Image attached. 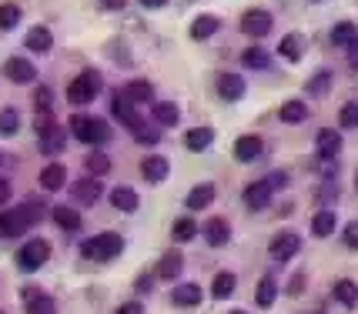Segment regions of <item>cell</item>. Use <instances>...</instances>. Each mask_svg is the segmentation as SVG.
Wrapping results in <instances>:
<instances>
[{"label": "cell", "instance_id": "17", "mask_svg": "<svg viewBox=\"0 0 358 314\" xmlns=\"http://www.w3.org/2000/svg\"><path fill=\"white\" fill-rule=\"evenodd\" d=\"M181 267H185V254L168 251L157 261V278H161V281H174V278L181 274Z\"/></svg>", "mask_w": 358, "mask_h": 314}, {"label": "cell", "instance_id": "26", "mask_svg": "<svg viewBox=\"0 0 358 314\" xmlns=\"http://www.w3.org/2000/svg\"><path fill=\"white\" fill-rule=\"evenodd\" d=\"M171 301L181 304V308H194V304H201V287L198 284H181V287H174Z\"/></svg>", "mask_w": 358, "mask_h": 314}, {"label": "cell", "instance_id": "38", "mask_svg": "<svg viewBox=\"0 0 358 314\" xmlns=\"http://www.w3.org/2000/svg\"><path fill=\"white\" fill-rule=\"evenodd\" d=\"M20 130V114L14 107H3L0 110V137H14Z\"/></svg>", "mask_w": 358, "mask_h": 314}, {"label": "cell", "instance_id": "56", "mask_svg": "<svg viewBox=\"0 0 358 314\" xmlns=\"http://www.w3.org/2000/svg\"><path fill=\"white\" fill-rule=\"evenodd\" d=\"M231 314H245V311H231Z\"/></svg>", "mask_w": 358, "mask_h": 314}, {"label": "cell", "instance_id": "31", "mask_svg": "<svg viewBox=\"0 0 358 314\" xmlns=\"http://www.w3.org/2000/svg\"><path fill=\"white\" fill-rule=\"evenodd\" d=\"M335 224H338L335 211H318V214L312 218V234L315 237H328L331 231H335Z\"/></svg>", "mask_w": 358, "mask_h": 314}, {"label": "cell", "instance_id": "29", "mask_svg": "<svg viewBox=\"0 0 358 314\" xmlns=\"http://www.w3.org/2000/svg\"><path fill=\"white\" fill-rule=\"evenodd\" d=\"M278 114H281L285 124H301V121H308V107H305L301 100H285Z\"/></svg>", "mask_w": 358, "mask_h": 314}, {"label": "cell", "instance_id": "12", "mask_svg": "<svg viewBox=\"0 0 358 314\" xmlns=\"http://www.w3.org/2000/svg\"><path fill=\"white\" fill-rule=\"evenodd\" d=\"M204 241L211 244V248H224L228 241H231V227H228V220L224 218H211L204 224Z\"/></svg>", "mask_w": 358, "mask_h": 314}, {"label": "cell", "instance_id": "8", "mask_svg": "<svg viewBox=\"0 0 358 314\" xmlns=\"http://www.w3.org/2000/svg\"><path fill=\"white\" fill-rule=\"evenodd\" d=\"M241 31L248 33V37H265L268 31H271V14L268 10H248V14L241 17Z\"/></svg>", "mask_w": 358, "mask_h": 314}, {"label": "cell", "instance_id": "37", "mask_svg": "<svg viewBox=\"0 0 358 314\" xmlns=\"http://www.w3.org/2000/svg\"><path fill=\"white\" fill-rule=\"evenodd\" d=\"M335 301L345 308H355L358 304V284L355 281H338L335 284Z\"/></svg>", "mask_w": 358, "mask_h": 314}, {"label": "cell", "instance_id": "4", "mask_svg": "<svg viewBox=\"0 0 358 314\" xmlns=\"http://www.w3.org/2000/svg\"><path fill=\"white\" fill-rule=\"evenodd\" d=\"M47 257H50V244L44 237H34L17 251V264H20V271H37L47 264Z\"/></svg>", "mask_w": 358, "mask_h": 314}, {"label": "cell", "instance_id": "28", "mask_svg": "<svg viewBox=\"0 0 358 314\" xmlns=\"http://www.w3.org/2000/svg\"><path fill=\"white\" fill-rule=\"evenodd\" d=\"M110 204L117 211H138V190L134 188H114L110 190Z\"/></svg>", "mask_w": 358, "mask_h": 314}, {"label": "cell", "instance_id": "1", "mask_svg": "<svg viewBox=\"0 0 358 314\" xmlns=\"http://www.w3.org/2000/svg\"><path fill=\"white\" fill-rule=\"evenodd\" d=\"M121 251H124V237L114 234V231H104V234H97V237H87V241L80 244V254H84L87 261H114Z\"/></svg>", "mask_w": 358, "mask_h": 314}, {"label": "cell", "instance_id": "16", "mask_svg": "<svg viewBox=\"0 0 358 314\" xmlns=\"http://www.w3.org/2000/svg\"><path fill=\"white\" fill-rule=\"evenodd\" d=\"M268 201H271V188H268V181H255V184L245 188V204H248L251 211L268 207Z\"/></svg>", "mask_w": 358, "mask_h": 314}, {"label": "cell", "instance_id": "3", "mask_svg": "<svg viewBox=\"0 0 358 314\" xmlns=\"http://www.w3.org/2000/svg\"><path fill=\"white\" fill-rule=\"evenodd\" d=\"M97 94H101V74H97V70H84L80 77H74L67 84V100H71L74 107L91 104Z\"/></svg>", "mask_w": 358, "mask_h": 314}, {"label": "cell", "instance_id": "41", "mask_svg": "<svg viewBox=\"0 0 358 314\" xmlns=\"http://www.w3.org/2000/svg\"><path fill=\"white\" fill-rule=\"evenodd\" d=\"M87 171H91V177L101 181V174L110 171V157L104 154V151H91V154H87Z\"/></svg>", "mask_w": 358, "mask_h": 314}, {"label": "cell", "instance_id": "6", "mask_svg": "<svg viewBox=\"0 0 358 314\" xmlns=\"http://www.w3.org/2000/svg\"><path fill=\"white\" fill-rule=\"evenodd\" d=\"M3 74H7V80H14V84H34L37 80V67L27 57H10V61L3 63Z\"/></svg>", "mask_w": 358, "mask_h": 314}, {"label": "cell", "instance_id": "50", "mask_svg": "<svg viewBox=\"0 0 358 314\" xmlns=\"http://www.w3.org/2000/svg\"><path fill=\"white\" fill-rule=\"evenodd\" d=\"M348 63H352V67L358 70V37L352 40V44H348Z\"/></svg>", "mask_w": 358, "mask_h": 314}, {"label": "cell", "instance_id": "36", "mask_svg": "<svg viewBox=\"0 0 358 314\" xmlns=\"http://www.w3.org/2000/svg\"><path fill=\"white\" fill-rule=\"evenodd\" d=\"M281 57L285 61H301V54H305V40L298 37V33H288L285 40H281Z\"/></svg>", "mask_w": 358, "mask_h": 314}, {"label": "cell", "instance_id": "44", "mask_svg": "<svg viewBox=\"0 0 358 314\" xmlns=\"http://www.w3.org/2000/svg\"><path fill=\"white\" fill-rule=\"evenodd\" d=\"M338 121H342V127L355 130V127H358V100H348V104H342V110H338Z\"/></svg>", "mask_w": 358, "mask_h": 314}, {"label": "cell", "instance_id": "53", "mask_svg": "<svg viewBox=\"0 0 358 314\" xmlns=\"http://www.w3.org/2000/svg\"><path fill=\"white\" fill-rule=\"evenodd\" d=\"M168 0H141V7H148V10H155V7H164Z\"/></svg>", "mask_w": 358, "mask_h": 314}, {"label": "cell", "instance_id": "51", "mask_svg": "<svg viewBox=\"0 0 358 314\" xmlns=\"http://www.w3.org/2000/svg\"><path fill=\"white\" fill-rule=\"evenodd\" d=\"M7 201H10V184H7V181L0 177V207L7 204Z\"/></svg>", "mask_w": 358, "mask_h": 314}, {"label": "cell", "instance_id": "10", "mask_svg": "<svg viewBox=\"0 0 358 314\" xmlns=\"http://www.w3.org/2000/svg\"><path fill=\"white\" fill-rule=\"evenodd\" d=\"M168 171H171V164H168V157H161V154H148L141 160V174H144V181H151V184L164 181Z\"/></svg>", "mask_w": 358, "mask_h": 314}, {"label": "cell", "instance_id": "47", "mask_svg": "<svg viewBox=\"0 0 358 314\" xmlns=\"http://www.w3.org/2000/svg\"><path fill=\"white\" fill-rule=\"evenodd\" d=\"M345 244H348L352 251H358V220H352V224L345 227Z\"/></svg>", "mask_w": 358, "mask_h": 314}, {"label": "cell", "instance_id": "5", "mask_svg": "<svg viewBox=\"0 0 358 314\" xmlns=\"http://www.w3.org/2000/svg\"><path fill=\"white\" fill-rule=\"evenodd\" d=\"M101 194H104V184H101L97 177H80V181L71 184V197L80 201V204H97Z\"/></svg>", "mask_w": 358, "mask_h": 314}, {"label": "cell", "instance_id": "13", "mask_svg": "<svg viewBox=\"0 0 358 314\" xmlns=\"http://www.w3.org/2000/svg\"><path fill=\"white\" fill-rule=\"evenodd\" d=\"M64 141H67V134H64L61 124H50L41 130V151H44V154H61Z\"/></svg>", "mask_w": 358, "mask_h": 314}, {"label": "cell", "instance_id": "43", "mask_svg": "<svg viewBox=\"0 0 358 314\" xmlns=\"http://www.w3.org/2000/svg\"><path fill=\"white\" fill-rule=\"evenodd\" d=\"M194 234H198V224H194L191 218H178V220H174V227H171L174 241H191Z\"/></svg>", "mask_w": 358, "mask_h": 314}, {"label": "cell", "instance_id": "34", "mask_svg": "<svg viewBox=\"0 0 358 314\" xmlns=\"http://www.w3.org/2000/svg\"><path fill=\"white\" fill-rule=\"evenodd\" d=\"M215 31H218V17H211V14H201L191 24V37H194V40H208Z\"/></svg>", "mask_w": 358, "mask_h": 314}, {"label": "cell", "instance_id": "24", "mask_svg": "<svg viewBox=\"0 0 358 314\" xmlns=\"http://www.w3.org/2000/svg\"><path fill=\"white\" fill-rule=\"evenodd\" d=\"M50 218H54V224L64 227V231H78L80 227V214L74 211V207H67V204L54 207V211H50Z\"/></svg>", "mask_w": 358, "mask_h": 314}, {"label": "cell", "instance_id": "49", "mask_svg": "<svg viewBox=\"0 0 358 314\" xmlns=\"http://www.w3.org/2000/svg\"><path fill=\"white\" fill-rule=\"evenodd\" d=\"M117 314H144V308H141L138 301H127V304H121V311Z\"/></svg>", "mask_w": 358, "mask_h": 314}, {"label": "cell", "instance_id": "40", "mask_svg": "<svg viewBox=\"0 0 358 314\" xmlns=\"http://www.w3.org/2000/svg\"><path fill=\"white\" fill-rule=\"evenodd\" d=\"M358 37V31H355V24L352 20H342V24H335V31H331V40L338 44V47H348L352 40Z\"/></svg>", "mask_w": 358, "mask_h": 314}, {"label": "cell", "instance_id": "52", "mask_svg": "<svg viewBox=\"0 0 358 314\" xmlns=\"http://www.w3.org/2000/svg\"><path fill=\"white\" fill-rule=\"evenodd\" d=\"M101 3H104L108 10H121V7H124L127 0H101Z\"/></svg>", "mask_w": 358, "mask_h": 314}, {"label": "cell", "instance_id": "48", "mask_svg": "<svg viewBox=\"0 0 358 314\" xmlns=\"http://www.w3.org/2000/svg\"><path fill=\"white\" fill-rule=\"evenodd\" d=\"M288 184V174H281V171H275L271 177H268V188L275 190V188H285Z\"/></svg>", "mask_w": 358, "mask_h": 314}, {"label": "cell", "instance_id": "42", "mask_svg": "<svg viewBox=\"0 0 358 314\" xmlns=\"http://www.w3.org/2000/svg\"><path fill=\"white\" fill-rule=\"evenodd\" d=\"M20 24V7L17 3H0V31H14Z\"/></svg>", "mask_w": 358, "mask_h": 314}, {"label": "cell", "instance_id": "14", "mask_svg": "<svg viewBox=\"0 0 358 314\" xmlns=\"http://www.w3.org/2000/svg\"><path fill=\"white\" fill-rule=\"evenodd\" d=\"M24 304H27V314H54L57 311L54 298H50V294H41V291H34V287L24 291Z\"/></svg>", "mask_w": 358, "mask_h": 314}, {"label": "cell", "instance_id": "19", "mask_svg": "<svg viewBox=\"0 0 358 314\" xmlns=\"http://www.w3.org/2000/svg\"><path fill=\"white\" fill-rule=\"evenodd\" d=\"M17 214H20V220L27 224V227H34V224H41L44 220V214H47V207H44V201H37V197H27L20 207H14Z\"/></svg>", "mask_w": 358, "mask_h": 314}, {"label": "cell", "instance_id": "25", "mask_svg": "<svg viewBox=\"0 0 358 314\" xmlns=\"http://www.w3.org/2000/svg\"><path fill=\"white\" fill-rule=\"evenodd\" d=\"M27 47H31L34 54H47V50L54 47V37H50L47 27H31V31H27Z\"/></svg>", "mask_w": 358, "mask_h": 314}, {"label": "cell", "instance_id": "46", "mask_svg": "<svg viewBox=\"0 0 358 314\" xmlns=\"http://www.w3.org/2000/svg\"><path fill=\"white\" fill-rule=\"evenodd\" d=\"M34 104H37V114H50V107H54L50 87H37V94H34Z\"/></svg>", "mask_w": 358, "mask_h": 314}, {"label": "cell", "instance_id": "15", "mask_svg": "<svg viewBox=\"0 0 358 314\" xmlns=\"http://www.w3.org/2000/svg\"><path fill=\"white\" fill-rule=\"evenodd\" d=\"M218 94L221 100H241L245 97V80L238 74H218Z\"/></svg>", "mask_w": 358, "mask_h": 314}, {"label": "cell", "instance_id": "39", "mask_svg": "<svg viewBox=\"0 0 358 314\" xmlns=\"http://www.w3.org/2000/svg\"><path fill=\"white\" fill-rule=\"evenodd\" d=\"M328 91H331V74H328V70L315 74V77L305 84V94H312V97H325Z\"/></svg>", "mask_w": 358, "mask_h": 314}, {"label": "cell", "instance_id": "33", "mask_svg": "<svg viewBox=\"0 0 358 314\" xmlns=\"http://www.w3.org/2000/svg\"><path fill=\"white\" fill-rule=\"evenodd\" d=\"M234 274L231 271H221V274H215V284H211V294H215V298L218 301H224V298H231L234 294Z\"/></svg>", "mask_w": 358, "mask_h": 314}, {"label": "cell", "instance_id": "20", "mask_svg": "<svg viewBox=\"0 0 358 314\" xmlns=\"http://www.w3.org/2000/svg\"><path fill=\"white\" fill-rule=\"evenodd\" d=\"M262 147H265L262 137L245 134V137H238V141H234V157H238V160H255V157L262 154Z\"/></svg>", "mask_w": 358, "mask_h": 314}, {"label": "cell", "instance_id": "2", "mask_svg": "<svg viewBox=\"0 0 358 314\" xmlns=\"http://www.w3.org/2000/svg\"><path fill=\"white\" fill-rule=\"evenodd\" d=\"M71 134H74L78 141L91 144V147L110 141V127L104 124L101 117H91V114H74V117H71Z\"/></svg>", "mask_w": 358, "mask_h": 314}, {"label": "cell", "instance_id": "7", "mask_svg": "<svg viewBox=\"0 0 358 314\" xmlns=\"http://www.w3.org/2000/svg\"><path fill=\"white\" fill-rule=\"evenodd\" d=\"M298 248H301V237L292 234V231H281V234L275 237L271 244H268V254H271L275 261H288V257H292Z\"/></svg>", "mask_w": 358, "mask_h": 314}, {"label": "cell", "instance_id": "35", "mask_svg": "<svg viewBox=\"0 0 358 314\" xmlns=\"http://www.w3.org/2000/svg\"><path fill=\"white\" fill-rule=\"evenodd\" d=\"M151 94H155V87H151L148 80H131L124 87V97L131 104H144V100H151Z\"/></svg>", "mask_w": 358, "mask_h": 314}, {"label": "cell", "instance_id": "27", "mask_svg": "<svg viewBox=\"0 0 358 314\" xmlns=\"http://www.w3.org/2000/svg\"><path fill=\"white\" fill-rule=\"evenodd\" d=\"M211 201H215V184H198V188H191V194H187V207L191 211H201Z\"/></svg>", "mask_w": 358, "mask_h": 314}, {"label": "cell", "instance_id": "18", "mask_svg": "<svg viewBox=\"0 0 358 314\" xmlns=\"http://www.w3.org/2000/svg\"><path fill=\"white\" fill-rule=\"evenodd\" d=\"M211 141H215V130H211V127H194V130H187L185 134V147L187 151H194V154L208 151Z\"/></svg>", "mask_w": 358, "mask_h": 314}, {"label": "cell", "instance_id": "55", "mask_svg": "<svg viewBox=\"0 0 358 314\" xmlns=\"http://www.w3.org/2000/svg\"><path fill=\"white\" fill-rule=\"evenodd\" d=\"M355 188H358V174H355Z\"/></svg>", "mask_w": 358, "mask_h": 314}, {"label": "cell", "instance_id": "30", "mask_svg": "<svg viewBox=\"0 0 358 314\" xmlns=\"http://www.w3.org/2000/svg\"><path fill=\"white\" fill-rule=\"evenodd\" d=\"M241 63L251 67V70H265V67H271V54L265 47H248L241 54Z\"/></svg>", "mask_w": 358, "mask_h": 314}, {"label": "cell", "instance_id": "9", "mask_svg": "<svg viewBox=\"0 0 358 314\" xmlns=\"http://www.w3.org/2000/svg\"><path fill=\"white\" fill-rule=\"evenodd\" d=\"M110 110H114V117H117V121H121V124H124L127 130H138V127L144 124V121L138 117V110H134V104H131V100H127L124 94H117V97H114V104H110Z\"/></svg>", "mask_w": 358, "mask_h": 314}, {"label": "cell", "instance_id": "22", "mask_svg": "<svg viewBox=\"0 0 358 314\" xmlns=\"http://www.w3.org/2000/svg\"><path fill=\"white\" fill-rule=\"evenodd\" d=\"M27 231V224L20 220L17 211H0V237H20Z\"/></svg>", "mask_w": 358, "mask_h": 314}, {"label": "cell", "instance_id": "23", "mask_svg": "<svg viewBox=\"0 0 358 314\" xmlns=\"http://www.w3.org/2000/svg\"><path fill=\"white\" fill-rule=\"evenodd\" d=\"M67 184V171H64L61 164H47L44 171H41V188L44 190H61Z\"/></svg>", "mask_w": 358, "mask_h": 314}, {"label": "cell", "instance_id": "11", "mask_svg": "<svg viewBox=\"0 0 358 314\" xmlns=\"http://www.w3.org/2000/svg\"><path fill=\"white\" fill-rule=\"evenodd\" d=\"M315 151H318V157H338V151H342V137H338V130H331V127H325V130H318L315 134Z\"/></svg>", "mask_w": 358, "mask_h": 314}, {"label": "cell", "instance_id": "32", "mask_svg": "<svg viewBox=\"0 0 358 314\" xmlns=\"http://www.w3.org/2000/svg\"><path fill=\"white\" fill-rule=\"evenodd\" d=\"M275 298H278V284H275V278H262V281H258V291H255L258 308H271Z\"/></svg>", "mask_w": 358, "mask_h": 314}, {"label": "cell", "instance_id": "45", "mask_svg": "<svg viewBox=\"0 0 358 314\" xmlns=\"http://www.w3.org/2000/svg\"><path fill=\"white\" fill-rule=\"evenodd\" d=\"M131 134H134V141H138V144H157V137H161V134H157V124L155 127L141 124L138 130H131Z\"/></svg>", "mask_w": 358, "mask_h": 314}, {"label": "cell", "instance_id": "21", "mask_svg": "<svg viewBox=\"0 0 358 314\" xmlns=\"http://www.w3.org/2000/svg\"><path fill=\"white\" fill-rule=\"evenodd\" d=\"M151 117H155V124H161V127H174L181 121V110H178V104H171V100H161V104L151 107Z\"/></svg>", "mask_w": 358, "mask_h": 314}, {"label": "cell", "instance_id": "54", "mask_svg": "<svg viewBox=\"0 0 358 314\" xmlns=\"http://www.w3.org/2000/svg\"><path fill=\"white\" fill-rule=\"evenodd\" d=\"M138 291H151V278H148V274L138 281Z\"/></svg>", "mask_w": 358, "mask_h": 314}]
</instances>
